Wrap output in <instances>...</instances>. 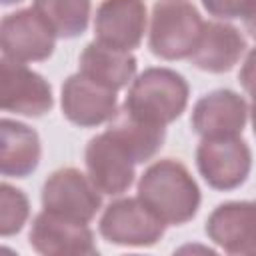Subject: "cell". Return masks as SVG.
I'll list each match as a JSON object with an SVG mask.
<instances>
[{
  "instance_id": "1",
  "label": "cell",
  "mask_w": 256,
  "mask_h": 256,
  "mask_svg": "<svg viewBox=\"0 0 256 256\" xmlns=\"http://www.w3.org/2000/svg\"><path fill=\"white\" fill-rule=\"evenodd\" d=\"M138 198L166 226L192 220L202 200L196 180L188 168L174 158H162L144 170L138 180Z\"/></svg>"
},
{
  "instance_id": "2",
  "label": "cell",
  "mask_w": 256,
  "mask_h": 256,
  "mask_svg": "<svg viewBox=\"0 0 256 256\" xmlns=\"http://www.w3.org/2000/svg\"><path fill=\"white\" fill-rule=\"evenodd\" d=\"M188 94V82L176 70L146 68L132 80L124 106L146 122L166 126L186 110Z\"/></svg>"
},
{
  "instance_id": "3",
  "label": "cell",
  "mask_w": 256,
  "mask_h": 256,
  "mask_svg": "<svg viewBox=\"0 0 256 256\" xmlns=\"http://www.w3.org/2000/svg\"><path fill=\"white\" fill-rule=\"evenodd\" d=\"M202 18L190 0H156L148 46L162 60L190 58L202 32Z\"/></svg>"
},
{
  "instance_id": "4",
  "label": "cell",
  "mask_w": 256,
  "mask_h": 256,
  "mask_svg": "<svg viewBox=\"0 0 256 256\" xmlns=\"http://www.w3.org/2000/svg\"><path fill=\"white\" fill-rule=\"evenodd\" d=\"M166 224L136 196L110 202L102 216L98 230L104 240L116 246H154L164 236Z\"/></svg>"
},
{
  "instance_id": "5",
  "label": "cell",
  "mask_w": 256,
  "mask_h": 256,
  "mask_svg": "<svg viewBox=\"0 0 256 256\" xmlns=\"http://www.w3.org/2000/svg\"><path fill=\"white\" fill-rule=\"evenodd\" d=\"M102 192L78 168L54 170L42 186V208L50 214L88 224L102 204Z\"/></svg>"
},
{
  "instance_id": "6",
  "label": "cell",
  "mask_w": 256,
  "mask_h": 256,
  "mask_svg": "<svg viewBox=\"0 0 256 256\" xmlns=\"http://www.w3.org/2000/svg\"><path fill=\"white\" fill-rule=\"evenodd\" d=\"M196 166L210 188L234 190L250 174L252 152L240 136L202 138L196 148Z\"/></svg>"
},
{
  "instance_id": "7",
  "label": "cell",
  "mask_w": 256,
  "mask_h": 256,
  "mask_svg": "<svg viewBox=\"0 0 256 256\" xmlns=\"http://www.w3.org/2000/svg\"><path fill=\"white\" fill-rule=\"evenodd\" d=\"M56 34L34 8H22L2 18V56L14 62H40L52 56Z\"/></svg>"
},
{
  "instance_id": "8",
  "label": "cell",
  "mask_w": 256,
  "mask_h": 256,
  "mask_svg": "<svg viewBox=\"0 0 256 256\" xmlns=\"http://www.w3.org/2000/svg\"><path fill=\"white\" fill-rule=\"evenodd\" d=\"M0 104L6 112L38 118L54 106L50 84L22 62L4 56L0 60Z\"/></svg>"
},
{
  "instance_id": "9",
  "label": "cell",
  "mask_w": 256,
  "mask_h": 256,
  "mask_svg": "<svg viewBox=\"0 0 256 256\" xmlns=\"http://www.w3.org/2000/svg\"><path fill=\"white\" fill-rule=\"evenodd\" d=\"M60 104L62 114L80 128H92L110 122L118 112L116 90L88 78L82 72H76L64 80Z\"/></svg>"
},
{
  "instance_id": "10",
  "label": "cell",
  "mask_w": 256,
  "mask_h": 256,
  "mask_svg": "<svg viewBox=\"0 0 256 256\" xmlns=\"http://www.w3.org/2000/svg\"><path fill=\"white\" fill-rule=\"evenodd\" d=\"M30 246L44 256H94L98 246L94 242L92 230L84 222L68 220L50 212H40L34 216L30 226Z\"/></svg>"
},
{
  "instance_id": "11",
  "label": "cell",
  "mask_w": 256,
  "mask_h": 256,
  "mask_svg": "<svg viewBox=\"0 0 256 256\" xmlns=\"http://www.w3.org/2000/svg\"><path fill=\"white\" fill-rule=\"evenodd\" d=\"M146 32L144 0H102L94 16L96 40L104 46L130 52Z\"/></svg>"
},
{
  "instance_id": "12",
  "label": "cell",
  "mask_w": 256,
  "mask_h": 256,
  "mask_svg": "<svg viewBox=\"0 0 256 256\" xmlns=\"http://www.w3.org/2000/svg\"><path fill=\"white\" fill-rule=\"evenodd\" d=\"M84 160L88 178L102 194L118 196L126 192L134 182L136 162L108 132L90 138V142L86 144Z\"/></svg>"
},
{
  "instance_id": "13",
  "label": "cell",
  "mask_w": 256,
  "mask_h": 256,
  "mask_svg": "<svg viewBox=\"0 0 256 256\" xmlns=\"http://www.w3.org/2000/svg\"><path fill=\"white\" fill-rule=\"evenodd\" d=\"M206 234L228 254H256V200L216 206L206 220Z\"/></svg>"
},
{
  "instance_id": "14",
  "label": "cell",
  "mask_w": 256,
  "mask_h": 256,
  "mask_svg": "<svg viewBox=\"0 0 256 256\" xmlns=\"http://www.w3.org/2000/svg\"><path fill=\"white\" fill-rule=\"evenodd\" d=\"M248 118L246 100L234 90L220 88L202 96L192 110V130L202 138L240 136Z\"/></svg>"
},
{
  "instance_id": "15",
  "label": "cell",
  "mask_w": 256,
  "mask_h": 256,
  "mask_svg": "<svg viewBox=\"0 0 256 256\" xmlns=\"http://www.w3.org/2000/svg\"><path fill=\"white\" fill-rule=\"evenodd\" d=\"M244 52L246 38L236 26L228 22H204L190 62L204 72L222 74L232 70Z\"/></svg>"
},
{
  "instance_id": "16",
  "label": "cell",
  "mask_w": 256,
  "mask_h": 256,
  "mask_svg": "<svg viewBox=\"0 0 256 256\" xmlns=\"http://www.w3.org/2000/svg\"><path fill=\"white\" fill-rule=\"evenodd\" d=\"M38 132L22 122L2 118L0 122V172L8 178L30 176L40 162Z\"/></svg>"
},
{
  "instance_id": "17",
  "label": "cell",
  "mask_w": 256,
  "mask_h": 256,
  "mask_svg": "<svg viewBox=\"0 0 256 256\" xmlns=\"http://www.w3.org/2000/svg\"><path fill=\"white\" fill-rule=\"evenodd\" d=\"M106 132L124 148V152L136 164L150 160L162 148L166 138L164 126H158L134 116L126 106H122L112 116Z\"/></svg>"
},
{
  "instance_id": "18",
  "label": "cell",
  "mask_w": 256,
  "mask_h": 256,
  "mask_svg": "<svg viewBox=\"0 0 256 256\" xmlns=\"http://www.w3.org/2000/svg\"><path fill=\"white\" fill-rule=\"evenodd\" d=\"M80 72L118 92L134 80L136 58L130 52L116 50L94 40L80 54Z\"/></svg>"
},
{
  "instance_id": "19",
  "label": "cell",
  "mask_w": 256,
  "mask_h": 256,
  "mask_svg": "<svg viewBox=\"0 0 256 256\" xmlns=\"http://www.w3.org/2000/svg\"><path fill=\"white\" fill-rule=\"evenodd\" d=\"M32 8L56 34V38H76L90 22V0H34Z\"/></svg>"
},
{
  "instance_id": "20",
  "label": "cell",
  "mask_w": 256,
  "mask_h": 256,
  "mask_svg": "<svg viewBox=\"0 0 256 256\" xmlns=\"http://www.w3.org/2000/svg\"><path fill=\"white\" fill-rule=\"evenodd\" d=\"M28 216H30V204L26 194L20 188L4 182L0 186V234L2 236L18 234L24 228Z\"/></svg>"
},
{
  "instance_id": "21",
  "label": "cell",
  "mask_w": 256,
  "mask_h": 256,
  "mask_svg": "<svg viewBox=\"0 0 256 256\" xmlns=\"http://www.w3.org/2000/svg\"><path fill=\"white\" fill-rule=\"evenodd\" d=\"M256 0H202V6L208 10V14L220 18V20H232V18H244Z\"/></svg>"
},
{
  "instance_id": "22",
  "label": "cell",
  "mask_w": 256,
  "mask_h": 256,
  "mask_svg": "<svg viewBox=\"0 0 256 256\" xmlns=\"http://www.w3.org/2000/svg\"><path fill=\"white\" fill-rule=\"evenodd\" d=\"M238 80L242 84V88L248 92V96L256 102V48H252L240 68Z\"/></svg>"
},
{
  "instance_id": "23",
  "label": "cell",
  "mask_w": 256,
  "mask_h": 256,
  "mask_svg": "<svg viewBox=\"0 0 256 256\" xmlns=\"http://www.w3.org/2000/svg\"><path fill=\"white\" fill-rule=\"evenodd\" d=\"M242 20H244V26H246L248 34H250L252 38H256V2H254V6L250 8V12H248Z\"/></svg>"
},
{
  "instance_id": "24",
  "label": "cell",
  "mask_w": 256,
  "mask_h": 256,
  "mask_svg": "<svg viewBox=\"0 0 256 256\" xmlns=\"http://www.w3.org/2000/svg\"><path fill=\"white\" fill-rule=\"evenodd\" d=\"M250 120H252V130H254V136H256V102L252 104V110H250Z\"/></svg>"
},
{
  "instance_id": "25",
  "label": "cell",
  "mask_w": 256,
  "mask_h": 256,
  "mask_svg": "<svg viewBox=\"0 0 256 256\" xmlns=\"http://www.w3.org/2000/svg\"><path fill=\"white\" fill-rule=\"evenodd\" d=\"M16 2H22V0H2L4 6H10V4H16Z\"/></svg>"
}]
</instances>
